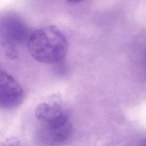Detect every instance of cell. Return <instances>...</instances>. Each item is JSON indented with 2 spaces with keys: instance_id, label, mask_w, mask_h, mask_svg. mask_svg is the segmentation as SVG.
Segmentation results:
<instances>
[{
  "instance_id": "6da1fadb",
  "label": "cell",
  "mask_w": 146,
  "mask_h": 146,
  "mask_svg": "<svg viewBox=\"0 0 146 146\" xmlns=\"http://www.w3.org/2000/svg\"><path fill=\"white\" fill-rule=\"evenodd\" d=\"M27 48L31 57L45 64L62 61L68 50V41L61 30L54 25H48L31 33Z\"/></svg>"
},
{
  "instance_id": "7a4b0ae2",
  "label": "cell",
  "mask_w": 146,
  "mask_h": 146,
  "mask_svg": "<svg viewBox=\"0 0 146 146\" xmlns=\"http://www.w3.org/2000/svg\"><path fill=\"white\" fill-rule=\"evenodd\" d=\"M1 33L6 55L12 59L17 56L16 44L27 42L31 34L24 22L17 15L10 14L2 19Z\"/></svg>"
},
{
  "instance_id": "3957f363",
  "label": "cell",
  "mask_w": 146,
  "mask_h": 146,
  "mask_svg": "<svg viewBox=\"0 0 146 146\" xmlns=\"http://www.w3.org/2000/svg\"><path fill=\"white\" fill-rule=\"evenodd\" d=\"M41 140L50 146H59L71 138L72 126L69 118L48 123L40 124Z\"/></svg>"
},
{
  "instance_id": "277c9868",
  "label": "cell",
  "mask_w": 146,
  "mask_h": 146,
  "mask_svg": "<svg viewBox=\"0 0 146 146\" xmlns=\"http://www.w3.org/2000/svg\"><path fill=\"white\" fill-rule=\"evenodd\" d=\"M23 92L18 82L3 70L0 73V104L6 109L18 107L22 102Z\"/></svg>"
},
{
  "instance_id": "5b68a950",
  "label": "cell",
  "mask_w": 146,
  "mask_h": 146,
  "mask_svg": "<svg viewBox=\"0 0 146 146\" xmlns=\"http://www.w3.org/2000/svg\"><path fill=\"white\" fill-rule=\"evenodd\" d=\"M35 115L40 123H47L68 116L66 110L56 101H48L39 104Z\"/></svg>"
},
{
  "instance_id": "8992f818",
  "label": "cell",
  "mask_w": 146,
  "mask_h": 146,
  "mask_svg": "<svg viewBox=\"0 0 146 146\" xmlns=\"http://www.w3.org/2000/svg\"><path fill=\"white\" fill-rule=\"evenodd\" d=\"M2 146H22L20 143V141L15 138H9L6 139Z\"/></svg>"
},
{
  "instance_id": "52a82bcc",
  "label": "cell",
  "mask_w": 146,
  "mask_h": 146,
  "mask_svg": "<svg viewBox=\"0 0 146 146\" xmlns=\"http://www.w3.org/2000/svg\"><path fill=\"white\" fill-rule=\"evenodd\" d=\"M66 1L71 3H77L81 2L84 0H66Z\"/></svg>"
},
{
  "instance_id": "ba28073f",
  "label": "cell",
  "mask_w": 146,
  "mask_h": 146,
  "mask_svg": "<svg viewBox=\"0 0 146 146\" xmlns=\"http://www.w3.org/2000/svg\"><path fill=\"white\" fill-rule=\"evenodd\" d=\"M142 146H146V141L144 143V144H143V145H142Z\"/></svg>"
}]
</instances>
